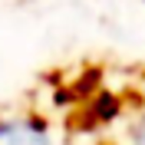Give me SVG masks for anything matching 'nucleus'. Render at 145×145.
<instances>
[{"label":"nucleus","instance_id":"nucleus-1","mask_svg":"<svg viewBox=\"0 0 145 145\" xmlns=\"http://www.w3.org/2000/svg\"><path fill=\"white\" fill-rule=\"evenodd\" d=\"M69 145H145V69L109 86L102 72H82L56 92Z\"/></svg>","mask_w":145,"mask_h":145},{"label":"nucleus","instance_id":"nucleus-2","mask_svg":"<svg viewBox=\"0 0 145 145\" xmlns=\"http://www.w3.org/2000/svg\"><path fill=\"white\" fill-rule=\"evenodd\" d=\"M0 145H69V135L46 112L13 109L0 116Z\"/></svg>","mask_w":145,"mask_h":145}]
</instances>
